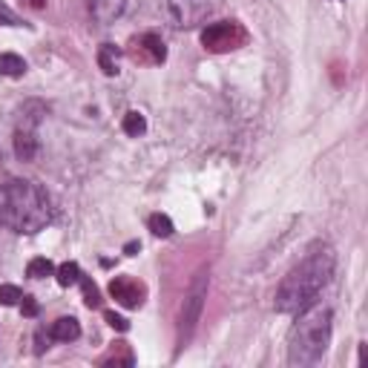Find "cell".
I'll list each match as a JSON object with an SVG mask.
<instances>
[{"mask_svg":"<svg viewBox=\"0 0 368 368\" xmlns=\"http://www.w3.org/2000/svg\"><path fill=\"white\" fill-rule=\"evenodd\" d=\"M334 265H337V256H334V247H331L328 242L311 245L302 259L282 279V285L276 290V311H282V314L305 311L319 297V290L331 282Z\"/></svg>","mask_w":368,"mask_h":368,"instance_id":"6da1fadb","label":"cell"},{"mask_svg":"<svg viewBox=\"0 0 368 368\" xmlns=\"http://www.w3.org/2000/svg\"><path fill=\"white\" fill-rule=\"evenodd\" d=\"M0 222L18 233H38L52 222L49 196L32 181L12 178L0 184Z\"/></svg>","mask_w":368,"mask_h":368,"instance_id":"7a4b0ae2","label":"cell"},{"mask_svg":"<svg viewBox=\"0 0 368 368\" xmlns=\"http://www.w3.org/2000/svg\"><path fill=\"white\" fill-rule=\"evenodd\" d=\"M331 345V308L328 305H308L300 311L288 337V365L308 368L317 365Z\"/></svg>","mask_w":368,"mask_h":368,"instance_id":"3957f363","label":"cell"},{"mask_svg":"<svg viewBox=\"0 0 368 368\" xmlns=\"http://www.w3.org/2000/svg\"><path fill=\"white\" fill-rule=\"evenodd\" d=\"M207 285H210V271L207 268L196 271V276L188 288V297H184V305H181V317H178V348H184L196 334V325L202 319L204 300H207Z\"/></svg>","mask_w":368,"mask_h":368,"instance_id":"277c9868","label":"cell"},{"mask_svg":"<svg viewBox=\"0 0 368 368\" xmlns=\"http://www.w3.org/2000/svg\"><path fill=\"white\" fill-rule=\"evenodd\" d=\"M245 41H247V32L236 20H219L202 29V47L210 52H233L245 47Z\"/></svg>","mask_w":368,"mask_h":368,"instance_id":"5b68a950","label":"cell"},{"mask_svg":"<svg viewBox=\"0 0 368 368\" xmlns=\"http://www.w3.org/2000/svg\"><path fill=\"white\" fill-rule=\"evenodd\" d=\"M109 297L124 308H138L147 297V288L133 276H116L113 282H109Z\"/></svg>","mask_w":368,"mask_h":368,"instance_id":"8992f818","label":"cell"},{"mask_svg":"<svg viewBox=\"0 0 368 368\" xmlns=\"http://www.w3.org/2000/svg\"><path fill=\"white\" fill-rule=\"evenodd\" d=\"M167 6L178 26H193L210 12L207 0H167Z\"/></svg>","mask_w":368,"mask_h":368,"instance_id":"52a82bcc","label":"cell"},{"mask_svg":"<svg viewBox=\"0 0 368 368\" xmlns=\"http://www.w3.org/2000/svg\"><path fill=\"white\" fill-rule=\"evenodd\" d=\"M124 4H127V0H87L90 15L98 23H113L124 12Z\"/></svg>","mask_w":368,"mask_h":368,"instance_id":"ba28073f","label":"cell"},{"mask_svg":"<svg viewBox=\"0 0 368 368\" xmlns=\"http://www.w3.org/2000/svg\"><path fill=\"white\" fill-rule=\"evenodd\" d=\"M15 156L20 161H35V159H38V138H35V130L18 127V133H15Z\"/></svg>","mask_w":368,"mask_h":368,"instance_id":"9c48e42d","label":"cell"},{"mask_svg":"<svg viewBox=\"0 0 368 368\" xmlns=\"http://www.w3.org/2000/svg\"><path fill=\"white\" fill-rule=\"evenodd\" d=\"M49 337L58 340V343H75V340L81 337V325H78L75 317H61V319L52 322Z\"/></svg>","mask_w":368,"mask_h":368,"instance_id":"30bf717a","label":"cell"},{"mask_svg":"<svg viewBox=\"0 0 368 368\" xmlns=\"http://www.w3.org/2000/svg\"><path fill=\"white\" fill-rule=\"evenodd\" d=\"M0 75H6V78H20V75H26V61H23L20 55L4 52V55H0Z\"/></svg>","mask_w":368,"mask_h":368,"instance_id":"8fae6325","label":"cell"},{"mask_svg":"<svg viewBox=\"0 0 368 368\" xmlns=\"http://www.w3.org/2000/svg\"><path fill=\"white\" fill-rule=\"evenodd\" d=\"M55 276H58V285L69 288V285H78L84 274H81V268H78L75 262H63V265L55 271Z\"/></svg>","mask_w":368,"mask_h":368,"instance_id":"7c38bea8","label":"cell"},{"mask_svg":"<svg viewBox=\"0 0 368 368\" xmlns=\"http://www.w3.org/2000/svg\"><path fill=\"white\" fill-rule=\"evenodd\" d=\"M147 225H150V231L156 233V236H161V239H167V236H173V219L170 216H164V213H153L150 219H147Z\"/></svg>","mask_w":368,"mask_h":368,"instance_id":"4fadbf2b","label":"cell"},{"mask_svg":"<svg viewBox=\"0 0 368 368\" xmlns=\"http://www.w3.org/2000/svg\"><path fill=\"white\" fill-rule=\"evenodd\" d=\"M52 274H55V265L47 259V256H38V259H32L26 265V276H32V279H47Z\"/></svg>","mask_w":368,"mask_h":368,"instance_id":"5bb4252c","label":"cell"},{"mask_svg":"<svg viewBox=\"0 0 368 368\" xmlns=\"http://www.w3.org/2000/svg\"><path fill=\"white\" fill-rule=\"evenodd\" d=\"M98 63H101V69L106 72V75H116L118 72V49L116 47H101V52H98Z\"/></svg>","mask_w":368,"mask_h":368,"instance_id":"9a60e30c","label":"cell"},{"mask_svg":"<svg viewBox=\"0 0 368 368\" xmlns=\"http://www.w3.org/2000/svg\"><path fill=\"white\" fill-rule=\"evenodd\" d=\"M121 130H124L127 135L138 138V135H144V133H147V118H144L141 113H127V116H124V121H121Z\"/></svg>","mask_w":368,"mask_h":368,"instance_id":"2e32d148","label":"cell"},{"mask_svg":"<svg viewBox=\"0 0 368 368\" xmlns=\"http://www.w3.org/2000/svg\"><path fill=\"white\" fill-rule=\"evenodd\" d=\"M141 47L153 55V61H164V58H167L164 41H161V38H156V35H144V38H141Z\"/></svg>","mask_w":368,"mask_h":368,"instance_id":"e0dca14e","label":"cell"},{"mask_svg":"<svg viewBox=\"0 0 368 368\" xmlns=\"http://www.w3.org/2000/svg\"><path fill=\"white\" fill-rule=\"evenodd\" d=\"M81 288H84V302H87V308H101V290H98V285L92 282V279H87V276H81Z\"/></svg>","mask_w":368,"mask_h":368,"instance_id":"ac0fdd59","label":"cell"},{"mask_svg":"<svg viewBox=\"0 0 368 368\" xmlns=\"http://www.w3.org/2000/svg\"><path fill=\"white\" fill-rule=\"evenodd\" d=\"M23 300V290L18 285H0V305H18Z\"/></svg>","mask_w":368,"mask_h":368,"instance_id":"d6986e66","label":"cell"},{"mask_svg":"<svg viewBox=\"0 0 368 368\" xmlns=\"http://www.w3.org/2000/svg\"><path fill=\"white\" fill-rule=\"evenodd\" d=\"M0 23H4V26H26V20L18 12H12L4 0H0Z\"/></svg>","mask_w":368,"mask_h":368,"instance_id":"ffe728a7","label":"cell"},{"mask_svg":"<svg viewBox=\"0 0 368 368\" xmlns=\"http://www.w3.org/2000/svg\"><path fill=\"white\" fill-rule=\"evenodd\" d=\"M104 319H106V325H113L116 331H127V328H130V322H127L121 314H116V311H106Z\"/></svg>","mask_w":368,"mask_h":368,"instance_id":"44dd1931","label":"cell"},{"mask_svg":"<svg viewBox=\"0 0 368 368\" xmlns=\"http://www.w3.org/2000/svg\"><path fill=\"white\" fill-rule=\"evenodd\" d=\"M20 311H23V317H38L41 305H38V300H32V297H23V300H20Z\"/></svg>","mask_w":368,"mask_h":368,"instance_id":"7402d4cb","label":"cell"},{"mask_svg":"<svg viewBox=\"0 0 368 368\" xmlns=\"http://www.w3.org/2000/svg\"><path fill=\"white\" fill-rule=\"evenodd\" d=\"M26 6H32V9H44L47 6V0H23Z\"/></svg>","mask_w":368,"mask_h":368,"instance_id":"603a6c76","label":"cell"},{"mask_svg":"<svg viewBox=\"0 0 368 368\" xmlns=\"http://www.w3.org/2000/svg\"><path fill=\"white\" fill-rule=\"evenodd\" d=\"M124 250H127V256H135V250H141V245H138V242H127Z\"/></svg>","mask_w":368,"mask_h":368,"instance_id":"cb8c5ba5","label":"cell"}]
</instances>
